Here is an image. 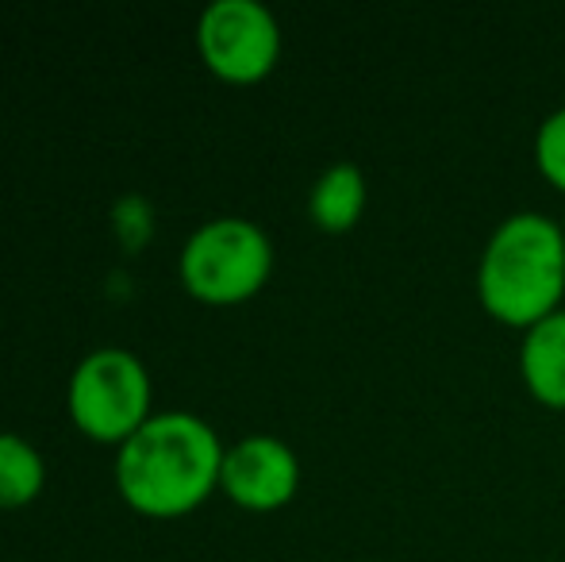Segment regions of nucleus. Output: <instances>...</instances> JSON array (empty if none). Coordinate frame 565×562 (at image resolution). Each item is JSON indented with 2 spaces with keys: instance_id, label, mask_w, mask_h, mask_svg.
<instances>
[{
  "instance_id": "9",
  "label": "nucleus",
  "mask_w": 565,
  "mask_h": 562,
  "mask_svg": "<svg viewBox=\"0 0 565 562\" xmlns=\"http://www.w3.org/2000/svg\"><path fill=\"white\" fill-rule=\"evenodd\" d=\"M43 481V455L23 435L0 432V509H20V505L35 501Z\"/></svg>"
},
{
  "instance_id": "8",
  "label": "nucleus",
  "mask_w": 565,
  "mask_h": 562,
  "mask_svg": "<svg viewBox=\"0 0 565 562\" xmlns=\"http://www.w3.org/2000/svg\"><path fill=\"white\" fill-rule=\"evenodd\" d=\"M370 204V185L358 162H331L308 193V216L323 232H350Z\"/></svg>"
},
{
  "instance_id": "2",
  "label": "nucleus",
  "mask_w": 565,
  "mask_h": 562,
  "mask_svg": "<svg viewBox=\"0 0 565 562\" xmlns=\"http://www.w3.org/2000/svg\"><path fill=\"white\" fill-rule=\"evenodd\" d=\"M565 297V232L562 220L523 209L504 216L477 258V300L508 328L539 324Z\"/></svg>"
},
{
  "instance_id": "3",
  "label": "nucleus",
  "mask_w": 565,
  "mask_h": 562,
  "mask_svg": "<svg viewBox=\"0 0 565 562\" xmlns=\"http://www.w3.org/2000/svg\"><path fill=\"white\" fill-rule=\"evenodd\" d=\"M269 271L274 243L246 216H216L201 224L178 258L181 285L209 305H235L254 297L269 282Z\"/></svg>"
},
{
  "instance_id": "11",
  "label": "nucleus",
  "mask_w": 565,
  "mask_h": 562,
  "mask_svg": "<svg viewBox=\"0 0 565 562\" xmlns=\"http://www.w3.org/2000/svg\"><path fill=\"white\" fill-rule=\"evenodd\" d=\"M562 232H565V216H562Z\"/></svg>"
},
{
  "instance_id": "10",
  "label": "nucleus",
  "mask_w": 565,
  "mask_h": 562,
  "mask_svg": "<svg viewBox=\"0 0 565 562\" xmlns=\"http://www.w3.org/2000/svg\"><path fill=\"white\" fill-rule=\"evenodd\" d=\"M535 166L558 193H565V105L546 113L535 128Z\"/></svg>"
},
{
  "instance_id": "7",
  "label": "nucleus",
  "mask_w": 565,
  "mask_h": 562,
  "mask_svg": "<svg viewBox=\"0 0 565 562\" xmlns=\"http://www.w3.org/2000/svg\"><path fill=\"white\" fill-rule=\"evenodd\" d=\"M520 378L546 409H565V305L523 331Z\"/></svg>"
},
{
  "instance_id": "5",
  "label": "nucleus",
  "mask_w": 565,
  "mask_h": 562,
  "mask_svg": "<svg viewBox=\"0 0 565 562\" xmlns=\"http://www.w3.org/2000/svg\"><path fill=\"white\" fill-rule=\"evenodd\" d=\"M196 51L216 77L250 85L281 59V28L262 0H212L196 20Z\"/></svg>"
},
{
  "instance_id": "6",
  "label": "nucleus",
  "mask_w": 565,
  "mask_h": 562,
  "mask_svg": "<svg viewBox=\"0 0 565 562\" xmlns=\"http://www.w3.org/2000/svg\"><path fill=\"white\" fill-rule=\"evenodd\" d=\"M220 486L235 505L250 512H274L297 497L300 458L285 439L269 432L243 435L224 450Z\"/></svg>"
},
{
  "instance_id": "1",
  "label": "nucleus",
  "mask_w": 565,
  "mask_h": 562,
  "mask_svg": "<svg viewBox=\"0 0 565 562\" xmlns=\"http://www.w3.org/2000/svg\"><path fill=\"white\" fill-rule=\"evenodd\" d=\"M224 450L216 427L196 413H154L119 443L116 486L147 517H181L220 486Z\"/></svg>"
},
{
  "instance_id": "4",
  "label": "nucleus",
  "mask_w": 565,
  "mask_h": 562,
  "mask_svg": "<svg viewBox=\"0 0 565 562\" xmlns=\"http://www.w3.org/2000/svg\"><path fill=\"white\" fill-rule=\"evenodd\" d=\"M70 416L89 439L124 443L150 421V374L139 354L97 347L70 374Z\"/></svg>"
}]
</instances>
